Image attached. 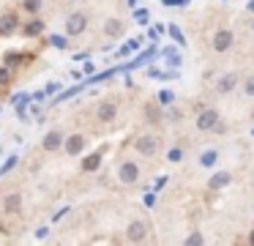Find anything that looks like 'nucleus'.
<instances>
[{
	"mask_svg": "<svg viewBox=\"0 0 254 246\" xmlns=\"http://www.w3.org/2000/svg\"><path fill=\"white\" fill-rule=\"evenodd\" d=\"M118 180H121L123 186H131L139 180V164L137 162H123L121 167H118Z\"/></svg>",
	"mask_w": 254,
	"mask_h": 246,
	"instance_id": "obj_1",
	"label": "nucleus"
},
{
	"mask_svg": "<svg viewBox=\"0 0 254 246\" xmlns=\"http://www.w3.org/2000/svg\"><path fill=\"white\" fill-rule=\"evenodd\" d=\"M145 238H148V224H145L142 219H134L126 227V241L128 244H142Z\"/></svg>",
	"mask_w": 254,
	"mask_h": 246,
	"instance_id": "obj_2",
	"label": "nucleus"
},
{
	"mask_svg": "<svg viewBox=\"0 0 254 246\" xmlns=\"http://www.w3.org/2000/svg\"><path fill=\"white\" fill-rule=\"evenodd\" d=\"M219 120H221L219 112H216L213 107H208V109H202V112L197 115V129H199V131H213Z\"/></svg>",
	"mask_w": 254,
	"mask_h": 246,
	"instance_id": "obj_3",
	"label": "nucleus"
},
{
	"mask_svg": "<svg viewBox=\"0 0 254 246\" xmlns=\"http://www.w3.org/2000/svg\"><path fill=\"white\" fill-rule=\"evenodd\" d=\"M85 27H88V16H85L82 11H77V14H71L66 19V33L68 36H82Z\"/></svg>",
	"mask_w": 254,
	"mask_h": 246,
	"instance_id": "obj_4",
	"label": "nucleus"
},
{
	"mask_svg": "<svg viewBox=\"0 0 254 246\" xmlns=\"http://www.w3.org/2000/svg\"><path fill=\"white\" fill-rule=\"evenodd\" d=\"M232 41H235V36H232L230 27H219V30L213 33V49L216 52H227V49L232 47Z\"/></svg>",
	"mask_w": 254,
	"mask_h": 246,
	"instance_id": "obj_5",
	"label": "nucleus"
},
{
	"mask_svg": "<svg viewBox=\"0 0 254 246\" xmlns=\"http://www.w3.org/2000/svg\"><path fill=\"white\" fill-rule=\"evenodd\" d=\"M85 137L82 134H71V137H66V142H63V151L68 153V156H79V153L85 151Z\"/></svg>",
	"mask_w": 254,
	"mask_h": 246,
	"instance_id": "obj_6",
	"label": "nucleus"
},
{
	"mask_svg": "<svg viewBox=\"0 0 254 246\" xmlns=\"http://www.w3.org/2000/svg\"><path fill=\"white\" fill-rule=\"evenodd\" d=\"M63 142H66V140H63V134L52 129V131H47V134H44L41 148H44V151H50V153H55V151H61V148H63Z\"/></svg>",
	"mask_w": 254,
	"mask_h": 246,
	"instance_id": "obj_7",
	"label": "nucleus"
},
{
	"mask_svg": "<svg viewBox=\"0 0 254 246\" xmlns=\"http://www.w3.org/2000/svg\"><path fill=\"white\" fill-rule=\"evenodd\" d=\"M134 148H137V153H142V156H153L156 153V137H150V134H142L137 142H134Z\"/></svg>",
	"mask_w": 254,
	"mask_h": 246,
	"instance_id": "obj_8",
	"label": "nucleus"
},
{
	"mask_svg": "<svg viewBox=\"0 0 254 246\" xmlns=\"http://www.w3.org/2000/svg\"><path fill=\"white\" fill-rule=\"evenodd\" d=\"M115 115H118V104H112V101L99 104V109H96V120H101V123H110V120H115Z\"/></svg>",
	"mask_w": 254,
	"mask_h": 246,
	"instance_id": "obj_9",
	"label": "nucleus"
},
{
	"mask_svg": "<svg viewBox=\"0 0 254 246\" xmlns=\"http://www.w3.org/2000/svg\"><path fill=\"white\" fill-rule=\"evenodd\" d=\"M17 25H19V19H17V14H3L0 16V36H11L14 30H17Z\"/></svg>",
	"mask_w": 254,
	"mask_h": 246,
	"instance_id": "obj_10",
	"label": "nucleus"
},
{
	"mask_svg": "<svg viewBox=\"0 0 254 246\" xmlns=\"http://www.w3.org/2000/svg\"><path fill=\"white\" fill-rule=\"evenodd\" d=\"M230 183H232V172H227V169H221V172H216L213 178L208 180V189L219 191V189H224V186H230Z\"/></svg>",
	"mask_w": 254,
	"mask_h": 246,
	"instance_id": "obj_11",
	"label": "nucleus"
},
{
	"mask_svg": "<svg viewBox=\"0 0 254 246\" xmlns=\"http://www.w3.org/2000/svg\"><path fill=\"white\" fill-rule=\"evenodd\" d=\"M3 211L6 213H19L22 211V194H19V191L6 194V200H3Z\"/></svg>",
	"mask_w": 254,
	"mask_h": 246,
	"instance_id": "obj_12",
	"label": "nucleus"
},
{
	"mask_svg": "<svg viewBox=\"0 0 254 246\" xmlns=\"http://www.w3.org/2000/svg\"><path fill=\"white\" fill-rule=\"evenodd\" d=\"M123 30H126V25H123V19H107V22H104V33H107L110 38H118Z\"/></svg>",
	"mask_w": 254,
	"mask_h": 246,
	"instance_id": "obj_13",
	"label": "nucleus"
},
{
	"mask_svg": "<svg viewBox=\"0 0 254 246\" xmlns=\"http://www.w3.org/2000/svg\"><path fill=\"white\" fill-rule=\"evenodd\" d=\"M235 85H238V74H224L219 80V93H230Z\"/></svg>",
	"mask_w": 254,
	"mask_h": 246,
	"instance_id": "obj_14",
	"label": "nucleus"
},
{
	"mask_svg": "<svg viewBox=\"0 0 254 246\" xmlns=\"http://www.w3.org/2000/svg\"><path fill=\"white\" fill-rule=\"evenodd\" d=\"M99 164H101V153H90V156L82 162V169L85 172H93V169H99Z\"/></svg>",
	"mask_w": 254,
	"mask_h": 246,
	"instance_id": "obj_15",
	"label": "nucleus"
},
{
	"mask_svg": "<svg viewBox=\"0 0 254 246\" xmlns=\"http://www.w3.org/2000/svg\"><path fill=\"white\" fill-rule=\"evenodd\" d=\"M41 30H44V22L41 19H33L25 25V36H41Z\"/></svg>",
	"mask_w": 254,
	"mask_h": 246,
	"instance_id": "obj_16",
	"label": "nucleus"
},
{
	"mask_svg": "<svg viewBox=\"0 0 254 246\" xmlns=\"http://www.w3.org/2000/svg\"><path fill=\"white\" fill-rule=\"evenodd\" d=\"M145 118H148V123H159L161 115H159V109H156V107H145Z\"/></svg>",
	"mask_w": 254,
	"mask_h": 246,
	"instance_id": "obj_17",
	"label": "nucleus"
},
{
	"mask_svg": "<svg viewBox=\"0 0 254 246\" xmlns=\"http://www.w3.org/2000/svg\"><path fill=\"white\" fill-rule=\"evenodd\" d=\"M213 162H216V153L213 151H208V153L199 156V164H202V167H213Z\"/></svg>",
	"mask_w": 254,
	"mask_h": 246,
	"instance_id": "obj_18",
	"label": "nucleus"
},
{
	"mask_svg": "<svg viewBox=\"0 0 254 246\" xmlns=\"http://www.w3.org/2000/svg\"><path fill=\"white\" fill-rule=\"evenodd\" d=\"M39 8H41V0H25V11H30V14H36Z\"/></svg>",
	"mask_w": 254,
	"mask_h": 246,
	"instance_id": "obj_19",
	"label": "nucleus"
},
{
	"mask_svg": "<svg viewBox=\"0 0 254 246\" xmlns=\"http://www.w3.org/2000/svg\"><path fill=\"white\" fill-rule=\"evenodd\" d=\"M243 93H246V96H254V74L246 80V85H243Z\"/></svg>",
	"mask_w": 254,
	"mask_h": 246,
	"instance_id": "obj_20",
	"label": "nucleus"
},
{
	"mask_svg": "<svg viewBox=\"0 0 254 246\" xmlns=\"http://www.w3.org/2000/svg\"><path fill=\"white\" fill-rule=\"evenodd\" d=\"M19 63V52H8L6 55V66H17Z\"/></svg>",
	"mask_w": 254,
	"mask_h": 246,
	"instance_id": "obj_21",
	"label": "nucleus"
},
{
	"mask_svg": "<svg viewBox=\"0 0 254 246\" xmlns=\"http://www.w3.org/2000/svg\"><path fill=\"white\" fill-rule=\"evenodd\" d=\"M186 244H191V246L202 244V235H199V233H191V235H189V238H186Z\"/></svg>",
	"mask_w": 254,
	"mask_h": 246,
	"instance_id": "obj_22",
	"label": "nucleus"
},
{
	"mask_svg": "<svg viewBox=\"0 0 254 246\" xmlns=\"http://www.w3.org/2000/svg\"><path fill=\"white\" fill-rule=\"evenodd\" d=\"M8 77H11V74H8L6 69H0V85H6V82H8Z\"/></svg>",
	"mask_w": 254,
	"mask_h": 246,
	"instance_id": "obj_23",
	"label": "nucleus"
},
{
	"mask_svg": "<svg viewBox=\"0 0 254 246\" xmlns=\"http://www.w3.org/2000/svg\"><path fill=\"white\" fill-rule=\"evenodd\" d=\"M213 131H216V134H224V131H227V126H224V123H221V120H219V123H216V129H213Z\"/></svg>",
	"mask_w": 254,
	"mask_h": 246,
	"instance_id": "obj_24",
	"label": "nucleus"
},
{
	"mask_svg": "<svg viewBox=\"0 0 254 246\" xmlns=\"http://www.w3.org/2000/svg\"><path fill=\"white\" fill-rule=\"evenodd\" d=\"M252 244H254V235H252Z\"/></svg>",
	"mask_w": 254,
	"mask_h": 246,
	"instance_id": "obj_25",
	"label": "nucleus"
},
{
	"mask_svg": "<svg viewBox=\"0 0 254 246\" xmlns=\"http://www.w3.org/2000/svg\"><path fill=\"white\" fill-rule=\"evenodd\" d=\"M252 30H254V22H252Z\"/></svg>",
	"mask_w": 254,
	"mask_h": 246,
	"instance_id": "obj_26",
	"label": "nucleus"
},
{
	"mask_svg": "<svg viewBox=\"0 0 254 246\" xmlns=\"http://www.w3.org/2000/svg\"><path fill=\"white\" fill-rule=\"evenodd\" d=\"M71 3H74V0H71Z\"/></svg>",
	"mask_w": 254,
	"mask_h": 246,
	"instance_id": "obj_27",
	"label": "nucleus"
}]
</instances>
